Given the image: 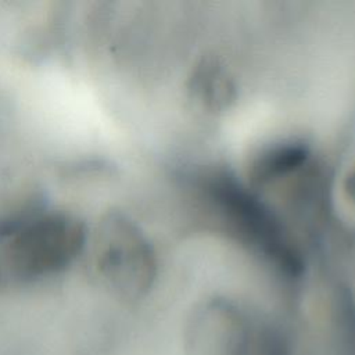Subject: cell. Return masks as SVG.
<instances>
[{
    "instance_id": "obj_1",
    "label": "cell",
    "mask_w": 355,
    "mask_h": 355,
    "mask_svg": "<svg viewBox=\"0 0 355 355\" xmlns=\"http://www.w3.org/2000/svg\"><path fill=\"white\" fill-rule=\"evenodd\" d=\"M261 327L232 302L223 300L200 305L184 331L187 355H252Z\"/></svg>"
},
{
    "instance_id": "obj_2",
    "label": "cell",
    "mask_w": 355,
    "mask_h": 355,
    "mask_svg": "<svg viewBox=\"0 0 355 355\" xmlns=\"http://www.w3.org/2000/svg\"><path fill=\"white\" fill-rule=\"evenodd\" d=\"M347 189L349 190V194L355 198V168L352 169V172L348 176V182H347Z\"/></svg>"
}]
</instances>
